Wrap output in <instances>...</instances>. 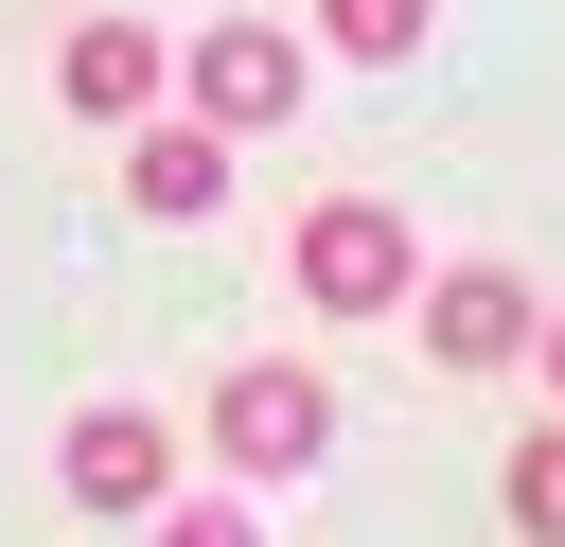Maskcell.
Masks as SVG:
<instances>
[{"label":"cell","instance_id":"cell-1","mask_svg":"<svg viewBox=\"0 0 565 547\" xmlns=\"http://www.w3.org/2000/svg\"><path fill=\"white\" fill-rule=\"evenodd\" d=\"M282 282H300V318H406V282H424L406 194H318L300 247H282Z\"/></svg>","mask_w":565,"mask_h":547},{"label":"cell","instance_id":"cell-2","mask_svg":"<svg viewBox=\"0 0 565 547\" xmlns=\"http://www.w3.org/2000/svg\"><path fill=\"white\" fill-rule=\"evenodd\" d=\"M212 459L265 494V476H318L335 459V388H318V353H230L212 371Z\"/></svg>","mask_w":565,"mask_h":547},{"label":"cell","instance_id":"cell-3","mask_svg":"<svg viewBox=\"0 0 565 547\" xmlns=\"http://www.w3.org/2000/svg\"><path fill=\"white\" fill-rule=\"evenodd\" d=\"M177 88H194L212 141H265V124H300V35L282 18H212V35H177Z\"/></svg>","mask_w":565,"mask_h":547},{"label":"cell","instance_id":"cell-4","mask_svg":"<svg viewBox=\"0 0 565 547\" xmlns=\"http://www.w3.org/2000/svg\"><path fill=\"white\" fill-rule=\"evenodd\" d=\"M406 318H424V371H530V265H424L406 282Z\"/></svg>","mask_w":565,"mask_h":547},{"label":"cell","instance_id":"cell-5","mask_svg":"<svg viewBox=\"0 0 565 547\" xmlns=\"http://www.w3.org/2000/svg\"><path fill=\"white\" fill-rule=\"evenodd\" d=\"M53 476H71V512H159V494H177V423H159V406H71Z\"/></svg>","mask_w":565,"mask_h":547},{"label":"cell","instance_id":"cell-6","mask_svg":"<svg viewBox=\"0 0 565 547\" xmlns=\"http://www.w3.org/2000/svg\"><path fill=\"white\" fill-rule=\"evenodd\" d=\"M53 88H71V124H141V106L177 88V35H159V18H71V35H53Z\"/></svg>","mask_w":565,"mask_h":547},{"label":"cell","instance_id":"cell-7","mask_svg":"<svg viewBox=\"0 0 565 547\" xmlns=\"http://www.w3.org/2000/svg\"><path fill=\"white\" fill-rule=\"evenodd\" d=\"M124 194H141L159 229H212V212H230V141H212L194 106H177V124L141 106V124H124Z\"/></svg>","mask_w":565,"mask_h":547},{"label":"cell","instance_id":"cell-8","mask_svg":"<svg viewBox=\"0 0 565 547\" xmlns=\"http://www.w3.org/2000/svg\"><path fill=\"white\" fill-rule=\"evenodd\" d=\"M441 35V0H318V53H353V71H406Z\"/></svg>","mask_w":565,"mask_h":547},{"label":"cell","instance_id":"cell-9","mask_svg":"<svg viewBox=\"0 0 565 547\" xmlns=\"http://www.w3.org/2000/svg\"><path fill=\"white\" fill-rule=\"evenodd\" d=\"M512 529H530V547H565V406L512 441Z\"/></svg>","mask_w":565,"mask_h":547},{"label":"cell","instance_id":"cell-10","mask_svg":"<svg viewBox=\"0 0 565 547\" xmlns=\"http://www.w3.org/2000/svg\"><path fill=\"white\" fill-rule=\"evenodd\" d=\"M159 547H265L247 494H159Z\"/></svg>","mask_w":565,"mask_h":547},{"label":"cell","instance_id":"cell-11","mask_svg":"<svg viewBox=\"0 0 565 547\" xmlns=\"http://www.w3.org/2000/svg\"><path fill=\"white\" fill-rule=\"evenodd\" d=\"M530 371H547V406H565V318H530Z\"/></svg>","mask_w":565,"mask_h":547}]
</instances>
